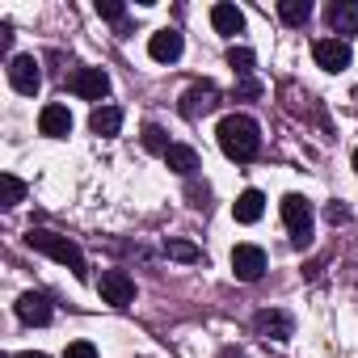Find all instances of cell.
<instances>
[{"mask_svg":"<svg viewBox=\"0 0 358 358\" xmlns=\"http://www.w3.org/2000/svg\"><path fill=\"white\" fill-rule=\"evenodd\" d=\"M215 135H220V148L228 160H253L262 152V127L249 114H228Z\"/></svg>","mask_w":358,"mask_h":358,"instance_id":"1","label":"cell"},{"mask_svg":"<svg viewBox=\"0 0 358 358\" xmlns=\"http://www.w3.org/2000/svg\"><path fill=\"white\" fill-rule=\"evenodd\" d=\"M26 245L30 249H38V253H47V257H55L59 266H68L76 278H85L89 270H85V253L68 241V236H59V232H47V228H30V236H26Z\"/></svg>","mask_w":358,"mask_h":358,"instance_id":"2","label":"cell"},{"mask_svg":"<svg viewBox=\"0 0 358 358\" xmlns=\"http://www.w3.org/2000/svg\"><path fill=\"white\" fill-rule=\"evenodd\" d=\"M282 224H287L295 249H308L312 245V203L303 194H287L282 199Z\"/></svg>","mask_w":358,"mask_h":358,"instance_id":"3","label":"cell"},{"mask_svg":"<svg viewBox=\"0 0 358 358\" xmlns=\"http://www.w3.org/2000/svg\"><path fill=\"white\" fill-rule=\"evenodd\" d=\"M97 291H101V299H106L110 308H127V303L135 299V278H131L127 270H101Z\"/></svg>","mask_w":358,"mask_h":358,"instance_id":"4","label":"cell"},{"mask_svg":"<svg viewBox=\"0 0 358 358\" xmlns=\"http://www.w3.org/2000/svg\"><path fill=\"white\" fill-rule=\"evenodd\" d=\"M220 106V89L211 85V80H203V85H190L186 93H182V118H203V114H211Z\"/></svg>","mask_w":358,"mask_h":358,"instance_id":"5","label":"cell"},{"mask_svg":"<svg viewBox=\"0 0 358 358\" xmlns=\"http://www.w3.org/2000/svg\"><path fill=\"white\" fill-rule=\"evenodd\" d=\"M9 85H13L17 93L34 97V93H38V85H43L38 59H34V55H13V59H9Z\"/></svg>","mask_w":358,"mask_h":358,"instance_id":"6","label":"cell"},{"mask_svg":"<svg viewBox=\"0 0 358 358\" xmlns=\"http://www.w3.org/2000/svg\"><path fill=\"white\" fill-rule=\"evenodd\" d=\"M68 89H72L76 97H85V101H101V97L110 93V76H106L101 68H76L72 80H68Z\"/></svg>","mask_w":358,"mask_h":358,"instance_id":"7","label":"cell"},{"mask_svg":"<svg viewBox=\"0 0 358 358\" xmlns=\"http://www.w3.org/2000/svg\"><path fill=\"white\" fill-rule=\"evenodd\" d=\"M232 274H236L241 282H257V278L266 274V253H262L257 245H236V249H232Z\"/></svg>","mask_w":358,"mask_h":358,"instance_id":"8","label":"cell"},{"mask_svg":"<svg viewBox=\"0 0 358 358\" xmlns=\"http://www.w3.org/2000/svg\"><path fill=\"white\" fill-rule=\"evenodd\" d=\"M312 55H316V64H320L324 72H345V68H350V43H345V38H320V43L312 47Z\"/></svg>","mask_w":358,"mask_h":358,"instance_id":"9","label":"cell"},{"mask_svg":"<svg viewBox=\"0 0 358 358\" xmlns=\"http://www.w3.org/2000/svg\"><path fill=\"white\" fill-rule=\"evenodd\" d=\"M253 329H257L262 337H270V341H287V337L295 333V320H291L287 312H278V308H266V312L253 316Z\"/></svg>","mask_w":358,"mask_h":358,"instance_id":"10","label":"cell"},{"mask_svg":"<svg viewBox=\"0 0 358 358\" xmlns=\"http://www.w3.org/2000/svg\"><path fill=\"white\" fill-rule=\"evenodd\" d=\"M182 51H186V43H182V34H177V30H156L152 43H148V55L156 64H177V59H182Z\"/></svg>","mask_w":358,"mask_h":358,"instance_id":"11","label":"cell"},{"mask_svg":"<svg viewBox=\"0 0 358 358\" xmlns=\"http://www.w3.org/2000/svg\"><path fill=\"white\" fill-rule=\"evenodd\" d=\"M17 316H22L26 324H38V329H43V324H51L55 312H51V299H47L43 291H26V295L17 299Z\"/></svg>","mask_w":358,"mask_h":358,"instance_id":"12","label":"cell"},{"mask_svg":"<svg viewBox=\"0 0 358 358\" xmlns=\"http://www.w3.org/2000/svg\"><path fill=\"white\" fill-rule=\"evenodd\" d=\"M324 22L337 34H358V0H333L324 9Z\"/></svg>","mask_w":358,"mask_h":358,"instance_id":"13","label":"cell"},{"mask_svg":"<svg viewBox=\"0 0 358 358\" xmlns=\"http://www.w3.org/2000/svg\"><path fill=\"white\" fill-rule=\"evenodd\" d=\"M38 131L51 135V139L68 135V131H72V114H68V106H43V114H38Z\"/></svg>","mask_w":358,"mask_h":358,"instance_id":"14","label":"cell"},{"mask_svg":"<svg viewBox=\"0 0 358 358\" xmlns=\"http://www.w3.org/2000/svg\"><path fill=\"white\" fill-rule=\"evenodd\" d=\"M262 211H266V194H262V190H245V194L232 203L236 224H257V220H262Z\"/></svg>","mask_w":358,"mask_h":358,"instance_id":"15","label":"cell"},{"mask_svg":"<svg viewBox=\"0 0 358 358\" xmlns=\"http://www.w3.org/2000/svg\"><path fill=\"white\" fill-rule=\"evenodd\" d=\"M164 164H169L173 173H182V177H194V173H199V152L186 148V143H173V148L164 152Z\"/></svg>","mask_w":358,"mask_h":358,"instance_id":"16","label":"cell"},{"mask_svg":"<svg viewBox=\"0 0 358 358\" xmlns=\"http://www.w3.org/2000/svg\"><path fill=\"white\" fill-rule=\"evenodd\" d=\"M118 127H122V110L118 106H97L93 114H89V131L93 135H118Z\"/></svg>","mask_w":358,"mask_h":358,"instance_id":"17","label":"cell"},{"mask_svg":"<svg viewBox=\"0 0 358 358\" xmlns=\"http://www.w3.org/2000/svg\"><path fill=\"white\" fill-rule=\"evenodd\" d=\"M211 26H215L220 34H228V38H232V34H241V30H245V13H241L236 5H215V9H211Z\"/></svg>","mask_w":358,"mask_h":358,"instance_id":"18","label":"cell"},{"mask_svg":"<svg viewBox=\"0 0 358 358\" xmlns=\"http://www.w3.org/2000/svg\"><path fill=\"white\" fill-rule=\"evenodd\" d=\"M308 13H312L308 0H282V5H278V17H282L287 26H303V22H308Z\"/></svg>","mask_w":358,"mask_h":358,"instance_id":"19","label":"cell"},{"mask_svg":"<svg viewBox=\"0 0 358 358\" xmlns=\"http://www.w3.org/2000/svg\"><path fill=\"white\" fill-rule=\"evenodd\" d=\"M0 194H5V207H17L26 199V182L13 177V173H5V177H0Z\"/></svg>","mask_w":358,"mask_h":358,"instance_id":"20","label":"cell"},{"mask_svg":"<svg viewBox=\"0 0 358 358\" xmlns=\"http://www.w3.org/2000/svg\"><path fill=\"white\" fill-rule=\"evenodd\" d=\"M228 68L241 72V76H249V72H253V51H249V47H232V51H228Z\"/></svg>","mask_w":358,"mask_h":358,"instance_id":"21","label":"cell"},{"mask_svg":"<svg viewBox=\"0 0 358 358\" xmlns=\"http://www.w3.org/2000/svg\"><path fill=\"white\" fill-rule=\"evenodd\" d=\"M143 148H152V152H160V156H164L173 143H169V135H164L156 122H148V127H143Z\"/></svg>","mask_w":358,"mask_h":358,"instance_id":"22","label":"cell"},{"mask_svg":"<svg viewBox=\"0 0 358 358\" xmlns=\"http://www.w3.org/2000/svg\"><path fill=\"white\" fill-rule=\"evenodd\" d=\"M164 253H169V257H177V262H199V257H203L190 241H164Z\"/></svg>","mask_w":358,"mask_h":358,"instance_id":"23","label":"cell"},{"mask_svg":"<svg viewBox=\"0 0 358 358\" xmlns=\"http://www.w3.org/2000/svg\"><path fill=\"white\" fill-rule=\"evenodd\" d=\"M97 17H106V22H122V17H127V9H122V5H114V0H97Z\"/></svg>","mask_w":358,"mask_h":358,"instance_id":"24","label":"cell"},{"mask_svg":"<svg viewBox=\"0 0 358 358\" xmlns=\"http://www.w3.org/2000/svg\"><path fill=\"white\" fill-rule=\"evenodd\" d=\"M64 358H97V345H93V341H72V345L64 350Z\"/></svg>","mask_w":358,"mask_h":358,"instance_id":"25","label":"cell"},{"mask_svg":"<svg viewBox=\"0 0 358 358\" xmlns=\"http://www.w3.org/2000/svg\"><path fill=\"white\" fill-rule=\"evenodd\" d=\"M324 220H329V224H345V220H350V211H345L341 203H329V207H324Z\"/></svg>","mask_w":358,"mask_h":358,"instance_id":"26","label":"cell"},{"mask_svg":"<svg viewBox=\"0 0 358 358\" xmlns=\"http://www.w3.org/2000/svg\"><path fill=\"white\" fill-rule=\"evenodd\" d=\"M257 93H262V85H257V80H245V85H241V97H257Z\"/></svg>","mask_w":358,"mask_h":358,"instance_id":"27","label":"cell"},{"mask_svg":"<svg viewBox=\"0 0 358 358\" xmlns=\"http://www.w3.org/2000/svg\"><path fill=\"white\" fill-rule=\"evenodd\" d=\"M17 358H47V354H38V350H26V354H17Z\"/></svg>","mask_w":358,"mask_h":358,"instance_id":"28","label":"cell"},{"mask_svg":"<svg viewBox=\"0 0 358 358\" xmlns=\"http://www.w3.org/2000/svg\"><path fill=\"white\" fill-rule=\"evenodd\" d=\"M220 358H241V350H224V354H220Z\"/></svg>","mask_w":358,"mask_h":358,"instance_id":"29","label":"cell"},{"mask_svg":"<svg viewBox=\"0 0 358 358\" xmlns=\"http://www.w3.org/2000/svg\"><path fill=\"white\" fill-rule=\"evenodd\" d=\"M354 169H358V148H354Z\"/></svg>","mask_w":358,"mask_h":358,"instance_id":"30","label":"cell"}]
</instances>
